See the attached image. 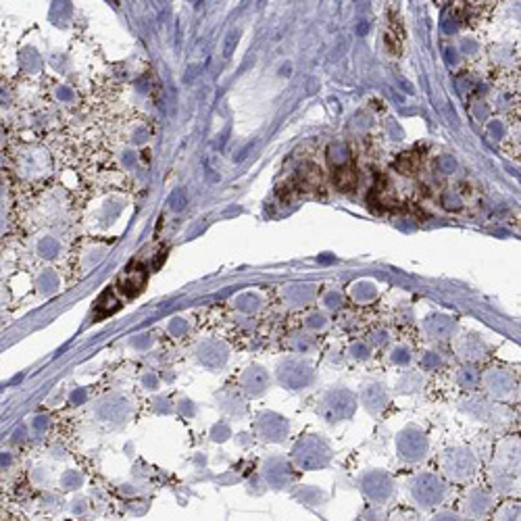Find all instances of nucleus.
<instances>
[{"mask_svg": "<svg viewBox=\"0 0 521 521\" xmlns=\"http://www.w3.org/2000/svg\"><path fill=\"white\" fill-rule=\"evenodd\" d=\"M407 490H409V497H411L413 505L424 509V511L440 507L449 497L447 482L438 474H432V472L415 474L407 482Z\"/></svg>", "mask_w": 521, "mask_h": 521, "instance_id": "f257e3e1", "label": "nucleus"}, {"mask_svg": "<svg viewBox=\"0 0 521 521\" xmlns=\"http://www.w3.org/2000/svg\"><path fill=\"white\" fill-rule=\"evenodd\" d=\"M361 492L378 507H384L394 501L396 497V484L386 472H365L359 480Z\"/></svg>", "mask_w": 521, "mask_h": 521, "instance_id": "f03ea898", "label": "nucleus"}, {"mask_svg": "<svg viewBox=\"0 0 521 521\" xmlns=\"http://www.w3.org/2000/svg\"><path fill=\"white\" fill-rule=\"evenodd\" d=\"M294 463L300 470H321L330 463L332 453L328 449V444L323 442V438L317 436H309L303 438L296 447H294Z\"/></svg>", "mask_w": 521, "mask_h": 521, "instance_id": "7ed1b4c3", "label": "nucleus"}, {"mask_svg": "<svg viewBox=\"0 0 521 521\" xmlns=\"http://www.w3.org/2000/svg\"><path fill=\"white\" fill-rule=\"evenodd\" d=\"M440 467L451 482H467L476 476L478 459L467 449H451L442 455Z\"/></svg>", "mask_w": 521, "mask_h": 521, "instance_id": "20e7f679", "label": "nucleus"}, {"mask_svg": "<svg viewBox=\"0 0 521 521\" xmlns=\"http://www.w3.org/2000/svg\"><path fill=\"white\" fill-rule=\"evenodd\" d=\"M319 411H321V415L328 419V422H340V419H346V417H351L353 415V411H355V396L348 392V390H344V388H336V390H332V392H328L326 396H323V401L319 403Z\"/></svg>", "mask_w": 521, "mask_h": 521, "instance_id": "39448f33", "label": "nucleus"}, {"mask_svg": "<svg viewBox=\"0 0 521 521\" xmlns=\"http://www.w3.org/2000/svg\"><path fill=\"white\" fill-rule=\"evenodd\" d=\"M278 380L284 388L290 390H303L313 384V369L307 361L300 359H290L284 361L278 367Z\"/></svg>", "mask_w": 521, "mask_h": 521, "instance_id": "423d86ee", "label": "nucleus"}, {"mask_svg": "<svg viewBox=\"0 0 521 521\" xmlns=\"http://www.w3.org/2000/svg\"><path fill=\"white\" fill-rule=\"evenodd\" d=\"M495 497L484 488H472L463 497L461 515L467 521H484L495 511Z\"/></svg>", "mask_w": 521, "mask_h": 521, "instance_id": "0eeeda50", "label": "nucleus"}, {"mask_svg": "<svg viewBox=\"0 0 521 521\" xmlns=\"http://www.w3.org/2000/svg\"><path fill=\"white\" fill-rule=\"evenodd\" d=\"M428 451H430V442L419 430L409 428L399 436V455L403 461L417 463V461L426 459Z\"/></svg>", "mask_w": 521, "mask_h": 521, "instance_id": "6e6552de", "label": "nucleus"}, {"mask_svg": "<svg viewBox=\"0 0 521 521\" xmlns=\"http://www.w3.org/2000/svg\"><path fill=\"white\" fill-rule=\"evenodd\" d=\"M263 480L271 490H286L292 484V467L286 459H267L263 465Z\"/></svg>", "mask_w": 521, "mask_h": 521, "instance_id": "1a4fd4ad", "label": "nucleus"}, {"mask_svg": "<svg viewBox=\"0 0 521 521\" xmlns=\"http://www.w3.org/2000/svg\"><path fill=\"white\" fill-rule=\"evenodd\" d=\"M486 390L492 394V396H499V399H505L513 392L515 388V378L511 371H505V369H492L486 374Z\"/></svg>", "mask_w": 521, "mask_h": 521, "instance_id": "9d476101", "label": "nucleus"}, {"mask_svg": "<svg viewBox=\"0 0 521 521\" xmlns=\"http://www.w3.org/2000/svg\"><path fill=\"white\" fill-rule=\"evenodd\" d=\"M257 430H259L261 438H265L269 442H282L286 438V434H288V424L278 415L265 413V415L259 417Z\"/></svg>", "mask_w": 521, "mask_h": 521, "instance_id": "9b49d317", "label": "nucleus"}, {"mask_svg": "<svg viewBox=\"0 0 521 521\" xmlns=\"http://www.w3.org/2000/svg\"><path fill=\"white\" fill-rule=\"evenodd\" d=\"M196 357L205 367L217 369L227 361V348L221 342H205V344L198 346Z\"/></svg>", "mask_w": 521, "mask_h": 521, "instance_id": "f8f14e48", "label": "nucleus"}, {"mask_svg": "<svg viewBox=\"0 0 521 521\" xmlns=\"http://www.w3.org/2000/svg\"><path fill=\"white\" fill-rule=\"evenodd\" d=\"M125 415H127V405L117 396H111L98 405V417L102 422H121Z\"/></svg>", "mask_w": 521, "mask_h": 521, "instance_id": "ddd939ff", "label": "nucleus"}, {"mask_svg": "<svg viewBox=\"0 0 521 521\" xmlns=\"http://www.w3.org/2000/svg\"><path fill=\"white\" fill-rule=\"evenodd\" d=\"M386 403H388V392H386V388L382 384H371V386L365 388L363 405L367 407V411L378 413V411H382L386 407Z\"/></svg>", "mask_w": 521, "mask_h": 521, "instance_id": "4468645a", "label": "nucleus"}, {"mask_svg": "<svg viewBox=\"0 0 521 521\" xmlns=\"http://www.w3.org/2000/svg\"><path fill=\"white\" fill-rule=\"evenodd\" d=\"M455 330V323L453 319L444 317V315H434L426 321V332L432 336V338H449Z\"/></svg>", "mask_w": 521, "mask_h": 521, "instance_id": "2eb2a0df", "label": "nucleus"}, {"mask_svg": "<svg viewBox=\"0 0 521 521\" xmlns=\"http://www.w3.org/2000/svg\"><path fill=\"white\" fill-rule=\"evenodd\" d=\"M242 386L250 394H261L267 386V374L261 367H250L242 378Z\"/></svg>", "mask_w": 521, "mask_h": 521, "instance_id": "dca6fc26", "label": "nucleus"}, {"mask_svg": "<svg viewBox=\"0 0 521 521\" xmlns=\"http://www.w3.org/2000/svg\"><path fill=\"white\" fill-rule=\"evenodd\" d=\"M355 184H357V173H355L353 167L342 165V167L336 169V186H338L340 190L348 192V190L355 188Z\"/></svg>", "mask_w": 521, "mask_h": 521, "instance_id": "f3484780", "label": "nucleus"}, {"mask_svg": "<svg viewBox=\"0 0 521 521\" xmlns=\"http://www.w3.org/2000/svg\"><path fill=\"white\" fill-rule=\"evenodd\" d=\"M492 521H521V505L520 503H507L495 511Z\"/></svg>", "mask_w": 521, "mask_h": 521, "instance_id": "a211bd4d", "label": "nucleus"}, {"mask_svg": "<svg viewBox=\"0 0 521 521\" xmlns=\"http://www.w3.org/2000/svg\"><path fill=\"white\" fill-rule=\"evenodd\" d=\"M461 355L465 357V359H482V355H484V344L480 342V340H474L472 342V338H467L465 340V344H463V348H461Z\"/></svg>", "mask_w": 521, "mask_h": 521, "instance_id": "6ab92c4d", "label": "nucleus"}, {"mask_svg": "<svg viewBox=\"0 0 521 521\" xmlns=\"http://www.w3.org/2000/svg\"><path fill=\"white\" fill-rule=\"evenodd\" d=\"M476 382H478V376H476L474 369H463V371L459 374V384H461L463 388H474Z\"/></svg>", "mask_w": 521, "mask_h": 521, "instance_id": "aec40b11", "label": "nucleus"}, {"mask_svg": "<svg viewBox=\"0 0 521 521\" xmlns=\"http://www.w3.org/2000/svg\"><path fill=\"white\" fill-rule=\"evenodd\" d=\"M392 361H394V363H399V365L409 363V361H411V353H409V348H405V346H396V348L392 351Z\"/></svg>", "mask_w": 521, "mask_h": 521, "instance_id": "412c9836", "label": "nucleus"}, {"mask_svg": "<svg viewBox=\"0 0 521 521\" xmlns=\"http://www.w3.org/2000/svg\"><path fill=\"white\" fill-rule=\"evenodd\" d=\"M430 521H467L461 513H455V511H438L436 515H432Z\"/></svg>", "mask_w": 521, "mask_h": 521, "instance_id": "4be33fe9", "label": "nucleus"}, {"mask_svg": "<svg viewBox=\"0 0 521 521\" xmlns=\"http://www.w3.org/2000/svg\"><path fill=\"white\" fill-rule=\"evenodd\" d=\"M236 305H238L242 311L250 313V311H255V309H257V298H255V296H242Z\"/></svg>", "mask_w": 521, "mask_h": 521, "instance_id": "5701e85b", "label": "nucleus"}, {"mask_svg": "<svg viewBox=\"0 0 521 521\" xmlns=\"http://www.w3.org/2000/svg\"><path fill=\"white\" fill-rule=\"evenodd\" d=\"M169 205H171L175 211H182V209L186 207V196H184V192H175V194L169 198Z\"/></svg>", "mask_w": 521, "mask_h": 521, "instance_id": "b1692460", "label": "nucleus"}, {"mask_svg": "<svg viewBox=\"0 0 521 521\" xmlns=\"http://www.w3.org/2000/svg\"><path fill=\"white\" fill-rule=\"evenodd\" d=\"M236 38H238V31H232L225 40V46H223V54L230 56L234 52V46H236Z\"/></svg>", "mask_w": 521, "mask_h": 521, "instance_id": "393cba45", "label": "nucleus"}, {"mask_svg": "<svg viewBox=\"0 0 521 521\" xmlns=\"http://www.w3.org/2000/svg\"><path fill=\"white\" fill-rule=\"evenodd\" d=\"M357 359H367V355H369V351H367V346L365 344H357V346H353V351H351Z\"/></svg>", "mask_w": 521, "mask_h": 521, "instance_id": "a878e982", "label": "nucleus"}, {"mask_svg": "<svg viewBox=\"0 0 521 521\" xmlns=\"http://www.w3.org/2000/svg\"><path fill=\"white\" fill-rule=\"evenodd\" d=\"M309 326H311V328H323V326H326V319H323L321 315H311V317H309Z\"/></svg>", "mask_w": 521, "mask_h": 521, "instance_id": "bb28decb", "label": "nucleus"}, {"mask_svg": "<svg viewBox=\"0 0 521 521\" xmlns=\"http://www.w3.org/2000/svg\"><path fill=\"white\" fill-rule=\"evenodd\" d=\"M520 401H521V394H520Z\"/></svg>", "mask_w": 521, "mask_h": 521, "instance_id": "cd10ccee", "label": "nucleus"}]
</instances>
